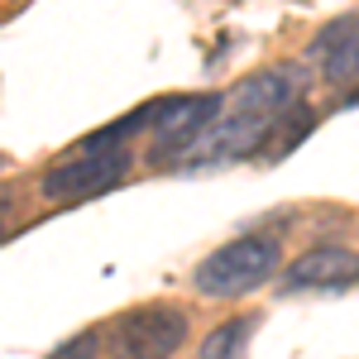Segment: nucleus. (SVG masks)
<instances>
[{"instance_id":"nucleus-1","label":"nucleus","mask_w":359,"mask_h":359,"mask_svg":"<svg viewBox=\"0 0 359 359\" xmlns=\"http://www.w3.org/2000/svg\"><path fill=\"white\" fill-rule=\"evenodd\" d=\"M297 96H302V67H292V62L249 72L245 82L225 96L221 115L201 130V139H192L177 158H168V168L192 172V168L235 163V158H249V154L269 149L278 120L297 106Z\"/></svg>"},{"instance_id":"nucleus-2","label":"nucleus","mask_w":359,"mask_h":359,"mask_svg":"<svg viewBox=\"0 0 359 359\" xmlns=\"http://www.w3.org/2000/svg\"><path fill=\"white\" fill-rule=\"evenodd\" d=\"M283 264V249L273 235H240L211 249L192 269V287L201 297H245L254 287H264Z\"/></svg>"},{"instance_id":"nucleus-3","label":"nucleus","mask_w":359,"mask_h":359,"mask_svg":"<svg viewBox=\"0 0 359 359\" xmlns=\"http://www.w3.org/2000/svg\"><path fill=\"white\" fill-rule=\"evenodd\" d=\"M182 340H187V311L168 302L130 306L106 335L111 359H172L182 350Z\"/></svg>"},{"instance_id":"nucleus-4","label":"nucleus","mask_w":359,"mask_h":359,"mask_svg":"<svg viewBox=\"0 0 359 359\" xmlns=\"http://www.w3.org/2000/svg\"><path fill=\"white\" fill-rule=\"evenodd\" d=\"M130 149H96V144H82L72 149L57 168L43 172V196L57 201V206H72V201H91V196L111 192L115 182L130 172Z\"/></svg>"},{"instance_id":"nucleus-5","label":"nucleus","mask_w":359,"mask_h":359,"mask_svg":"<svg viewBox=\"0 0 359 359\" xmlns=\"http://www.w3.org/2000/svg\"><path fill=\"white\" fill-rule=\"evenodd\" d=\"M225 96L221 91H201V96H168L163 106V120L154 125V163L158 158H177L192 139H201V130L221 115Z\"/></svg>"},{"instance_id":"nucleus-6","label":"nucleus","mask_w":359,"mask_h":359,"mask_svg":"<svg viewBox=\"0 0 359 359\" xmlns=\"http://www.w3.org/2000/svg\"><path fill=\"white\" fill-rule=\"evenodd\" d=\"M345 283H359V254L340 245H321L302 254L287 273H283V287L297 292V287H345Z\"/></svg>"},{"instance_id":"nucleus-7","label":"nucleus","mask_w":359,"mask_h":359,"mask_svg":"<svg viewBox=\"0 0 359 359\" xmlns=\"http://www.w3.org/2000/svg\"><path fill=\"white\" fill-rule=\"evenodd\" d=\"M254 331V316H240V321H225L201 340V359H245V340Z\"/></svg>"},{"instance_id":"nucleus-8","label":"nucleus","mask_w":359,"mask_h":359,"mask_svg":"<svg viewBox=\"0 0 359 359\" xmlns=\"http://www.w3.org/2000/svg\"><path fill=\"white\" fill-rule=\"evenodd\" d=\"M306 130H311V115H306L302 106H292V111L278 120V130H273V139H269V149H264V154H269V158H283L287 149H297V139H302Z\"/></svg>"},{"instance_id":"nucleus-9","label":"nucleus","mask_w":359,"mask_h":359,"mask_svg":"<svg viewBox=\"0 0 359 359\" xmlns=\"http://www.w3.org/2000/svg\"><path fill=\"white\" fill-rule=\"evenodd\" d=\"M355 34H359V15H340V20H331V25L316 34V43H311V57H316V62H326V57H331L335 48L345 43V39H355Z\"/></svg>"},{"instance_id":"nucleus-10","label":"nucleus","mask_w":359,"mask_h":359,"mask_svg":"<svg viewBox=\"0 0 359 359\" xmlns=\"http://www.w3.org/2000/svg\"><path fill=\"white\" fill-rule=\"evenodd\" d=\"M321 72H326V82H359V34L345 39V43L321 62Z\"/></svg>"},{"instance_id":"nucleus-11","label":"nucleus","mask_w":359,"mask_h":359,"mask_svg":"<svg viewBox=\"0 0 359 359\" xmlns=\"http://www.w3.org/2000/svg\"><path fill=\"white\" fill-rule=\"evenodd\" d=\"M96 350H101V335L82 331V335H72V340H62L57 350H48L43 359H96Z\"/></svg>"},{"instance_id":"nucleus-12","label":"nucleus","mask_w":359,"mask_h":359,"mask_svg":"<svg viewBox=\"0 0 359 359\" xmlns=\"http://www.w3.org/2000/svg\"><path fill=\"white\" fill-rule=\"evenodd\" d=\"M0 172H5V154H0Z\"/></svg>"}]
</instances>
